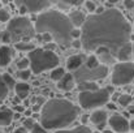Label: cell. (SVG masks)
<instances>
[{
    "mask_svg": "<svg viewBox=\"0 0 134 133\" xmlns=\"http://www.w3.org/2000/svg\"><path fill=\"white\" fill-rule=\"evenodd\" d=\"M81 28V44L87 52L95 51L98 47H105L116 56L117 50L130 42L132 38L130 24L125 16L115 8L90 14Z\"/></svg>",
    "mask_w": 134,
    "mask_h": 133,
    "instance_id": "obj_1",
    "label": "cell"
},
{
    "mask_svg": "<svg viewBox=\"0 0 134 133\" xmlns=\"http://www.w3.org/2000/svg\"><path fill=\"white\" fill-rule=\"evenodd\" d=\"M80 108L68 99L53 98L44 102L41 111V125L47 131L64 129L78 116Z\"/></svg>",
    "mask_w": 134,
    "mask_h": 133,
    "instance_id": "obj_2",
    "label": "cell"
},
{
    "mask_svg": "<svg viewBox=\"0 0 134 133\" xmlns=\"http://www.w3.org/2000/svg\"><path fill=\"white\" fill-rule=\"evenodd\" d=\"M73 28L69 17L57 9H48L39 13L34 24V29L38 34L48 33L52 37V41L61 47H66L70 43Z\"/></svg>",
    "mask_w": 134,
    "mask_h": 133,
    "instance_id": "obj_3",
    "label": "cell"
},
{
    "mask_svg": "<svg viewBox=\"0 0 134 133\" xmlns=\"http://www.w3.org/2000/svg\"><path fill=\"white\" fill-rule=\"evenodd\" d=\"M7 33L10 37V42L17 43V42H30L35 37L37 31L34 29L33 22L27 17L20 16L8 21Z\"/></svg>",
    "mask_w": 134,
    "mask_h": 133,
    "instance_id": "obj_4",
    "label": "cell"
},
{
    "mask_svg": "<svg viewBox=\"0 0 134 133\" xmlns=\"http://www.w3.org/2000/svg\"><path fill=\"white\" fill-rule=\"evenodd\" d=\"M27 59L30 63V71L34 75H39L59 65V56L53 51H47L44 48H33L29 51Z\"/></svg>",
    "mask_w": 134,
    "mask_h": 133,
    "instance_id": "obj_5",
    "label": "cell"
},
{
    "mask_svg": "<svg viewBox=\"0 0 134 133\" xmlns=\"http://www.w3.org/2000/svg\"><path fill=\"white\" fill-rule=\"evenodd\" d=\"M111 93H112L111 88H98L95 90H89V91H80V95H78L80 106L85 110L99 108L104 106L105 103H108Z\"/></svg>",
    "mask_w": 134,
    "mask_h": 133,
    "instance_id": "obj_6",
    "label": "cell"
},
{
    "mask_svg": "<svg viewBox=\"0 0 134 133\" xmlns=\"http://www.w3.org/2000/svg\"><path fill=\"white\" fill-rule=\"evenodd\" d=\"M134 80V63L121 61L115 64L111 81L115 86H122Z\"/></svg>",
    "mask_w": 134,
    "mask_h": 133,
    "instance_id": "obj_7",
    "label": "cell"
},
{
    "mask_svg": "<svg viewBox=\"0 0 134 133\" xmlns=\"http://www.w3.org/2000/svg\"><path fill=\"white\" fill-rule=\"evenodd\" d=\"M108 75V67L107 65H98L96 68H87V67H80L76 69V73L73 75L74 80L77 82H83V81H98L104 78Z\"/></svg>",
    "mask_w": 134,
    "mask_h": 133,
    "instance_id": "obj_8",
    "label": "cell"
},
{
    "mask_svg": "<svg viewBox=\"0 0 134 133\" xmlns=\"http://www.w3.org/2000/svg\"><path fill=\"white\" fill-rule=\"evenodd\" d=\"M17 7H25L30 13H38L48 8L49 0H14Z\"/></svg>",
    "mask_w": 134,
    "mask_h": 133,
    "instance_id": "obj_9",
    "label": "cell"
},
{
    "mask_svg": "<svg viewBox=\"0 0 134 133\" xmlns=\"http://www.w3.org/2000/svg\"><path fill=\"white\" fill-rule=\"evenodd\" d=\"M108 124L115 133H128L129 132V121L125 116L120 114H115L109 118Z\"/></svg>",
    "mask_w": 134,
    "mask_h": 133,
    "instance_id": "obj_10",
    "label": "cell"
},
{
    "mask_svg": "<svg viewBox=\"0 0 134 133\" xmlns=\"http://www.w3.org/2000/svg\"><path fill=\"white\" fill-rule=\"evenodd\" d=\"M108 119V115L104 110H95L90 115V121L98 127V129H104L105 121Z\"/></svg>",
    "mask_w": 134,
    "mask_h": 133,
    "instance_id": "obj_11",
    "label": "cell"
},
{
    "mask_svg": "<svg viewBox=\"0 0 134 133\" xmlns=\"http://www.w3.org/2000/svg\"><path fill=\"white\" fill-rule=\"evenodd\" d=\"M76 85V80L73 77L72 73H65L59 81H57V88L60 90H64V91H69L74 88Z\"/></svg>",
    "mask_w": 134,
    "mask_h": 133,
    "instance_id": "obj_12",
    "label": "cell"
},
{
    "mask_svg": "<svg viewBox=\"0 0 134 133\" xmlns=\"http://www.w3.org/2000/svg\"><path fill=\"white\" fill-rule=\"evenodd\" d=\"M95 51H96V57H98L99 63L102 61V63H104V64H109V63H113V60L116 59V57L109 52V50L105 48V47H98Z\"/></svg>",
    "mask_w": 134,
    "mask_h": 133,
    "instance_id": "obj_13",
    "label": "cell"
},
{
    "mask_svg": "<svg viewBox=\"0 0 134 133\" xmlns=\"http://www.w3.org/2000/svg\"><path fill=\"white\" fill-rule=\"evenodd\" d=\"M13 57V51L9 46H0V67H7Z\"/></svg>",
    "mask_w": 134,
    "mask_h": 133,
    "instance_id": "obj_14",
    "label": "cell"
},
{
    "mask_svg": "<svg viewBox=\"0 0 134 133\" xmlns=\"http://www.w3.org/2000/svg\"><path fill=\"white\" fill-rule=\"evenodd\" d=\"M132 43L130 42H128V43H125L124 46H121L119 50H117V52H116V59L117 60H120V61H128L129 60V57L132 56Z\"/></svg>",
    "mask_w": 134,
    "mask_h": 133,
    "instance_id": "obj_15",
    "label": "cell"
},
{
    "mask_svg": "<svg viewBox=\"0 0 134 133\" xmlns=\"http://www.w3.org/2000/svg\"><path fill=\"white\" fill-rule=\"evenodd\" d=\"M68 17H69V20H70V22L74 28H81L83 25L85 20H86V16L81 10H73Z\"/></svg>",
    "mask_w": 134,
    "mask_h": 133,
    "instance_id": "obj_16",
    "label": "cell"
},
{
    "mask_svg": "<svg viewBox=\"0 0 134 133\" xmlns=\"http://www.w3.org/2000/svg\"><path fill=\"white\" fill-rule=\"evenodd\" d=\"M13 120V111L9 108L0 110V127H8Z\"/></svg>",
    "mask_w": 134,
    "mask_h": 133,
    "instance_id": "obj_17",
    "label": "cell"
},
{
    "mask_svg": "<svg viewBox=\"0 0 134 133\" xmlns=\"http://www.w3.org/2000/svg\"><path fill=\"white\" fill-rule=\"evenodd\" d=\"M82 63H83L82 56H80V55H73V56H70V57L66 60V68H68L69 71H76V69H78V68L82 65Z\"/></svg>",
    "mask_w": 134,
    "mask_h": 133,
    "instance_id": "obj_18",
    "label": "cell"
},
{
    "mask_svg": "<svg viewBox=\"0 0 134 133\" xmlns=\"http://www.w3.org/2000/svg\"><path fill=\"white\" fill-rule=\"evenodd\" d=\"M14 90H16V94H17V97L20 99H26V97L29 95V91H30V85L25 84V82L16 84L14 85Z\"/></svg>",
    "mask_w": 134,
    "mask_h": 133,
    "instance_id": "obj_19",
    "label": "cell"
},
{
    "mask_svg": "<svg viewBox=\"0 0 134 133\" xmlns=\"http://www.w3.org/2000/svg\"><path fill=\"white\" fill-rule=\"evenodd\" d=\"M53 133H92V131L85 125H80V127H76L73 129H57Z\"/></svg>",
    "mask_w": 134,
    "mask_h": 133,
    "instance_id": "obj_20",
    "label": "cell"
},
{
    "mask_svg": "<svg viewBox=\"0 0 134 133\" xmlns=\"http://www.w3.org/2000/svg\"><path fill=\"white\" fill-rule=\"evenodd\" d=\"M64 75H65V69L57 65V67L52 68V71H51V80H53V81L57 82Z\"/></svg>",
    "mask_w": 134,
    "mask_h": 133,
    "instance_id": "obj_21",
    "label": "cell"
},
{
    "mask_svg": "<svg viewBox=\"0 0 134 133\" xmlns=\"http://www.w3.org/2000/svg\"><path fill=\"white\" fill-rule=\"evenodd\" d=\"M98 89V85L92 81H83V82H78V90L80 91H89V90H95Z\"/></svg>",
    "mask_w": 134,
    "mask_h": 133,
    "instance_id": "obj_22",
    "label": "cell"
},
{
    "mask_svg": "<svg viewBox=\"0 0 134 133\" xmlns=\"http://www.w3.org/2000/svg\"><path fill=\"white\" fill-rule=\"evenodd\" d=\"M49 3H61L64 5L68 7H76V5H81L82 3H85V0H49Z\"/></svg>",
    "mask_w": 134,
    "mask_h": 133,
    "instance_id": "obj_23",
    "label": "cell"
},
{
    "mask_svg": "<svg viewBox=\"0 0 134 133\" xmlns=\"http://www.w3.org/2000/svg\"><path fill=\"white\" fill-rule=\"evenodd\" d=\"M132 100H133V97L129 95V94H121L120 97H117V102H119V104H121V106H124V107L129 106Z\"/></svg>",
    "mask_w": 134,
    "mask_h": 133,
    "instance_id": "obj_24",
    "label": "cell"
},
{
    "mask_svg": "<svg viewBox=\"0 0 134 133\" xmlns=\"http://www.w3.org/2000/svg\"><path fill=\"white\" fill-rule=\"evenodd\" d=\"M8 91H9V89L7 88V85L4 84V81H3V77H1V75H0V103L7 98V95H8Z\"/></svg>",
    "mask_w": 134,
    "mask_h": 133,
    "instance_id": "obj_25",
    "label": "cell"
},
{
    "mask_svg": "<svg viewBox=\"0 0 134 133\" xmlns=\"http://www.w3.org/2000/svg\"><path fill=\"white\" fill-rule=\"evenodd\" d=\"M16 48L20 50V51H31L34 47V44L30 43V42H17L16 43Z\"/></svg>",
    "mask_w": 134,
    "mask_h": 133,
    "instance_id": "obj_26",
    "label": "cell"
},
{
    "mask_svg": "<svg viewBox=\"0 0 134 133\" xmlns=\"http://www.w3.org/2000/svg\"><path fill=\"white\" fill-rule=\"evenodd\" d=\"M98 65H100V64H99V60H98L96 55H90L89 57L86 59V65L85 67H87V68H96Z\"/></svg>",
    "mask_w": 134,
    "mask_h": 133,
    "instance_id": "obj_27",
    "label": "cell"
},
{
    "mask_svg": "<svg viewBox=\"0 0 134 133\" xmlns=\"http://www.w3.org/2000/svg\"><path fill=\"white\" fill-rule=\"evenodd\" d=\"M1 77H3V81H4V84L7 85V88H8V89L14 88V85H16V81H14V78H13L10 75L5 73V75H3Z\"/></svg>",
    "mask_w": 134,
    "mask_h": 133,
    "instance_id": "obj_28",
    "label": "cell"
},
{
    "mask_svg": "<svg viewBox=\"0 0 134 133\" xmlns=\"http://www.w3.org/2000/svg\"><path fill=\"white\" fill-rule=\"evenodd\" d=\"M9 20H10V16L8 10L4 8H0V22H8Z\"/></svg>",
    "mask_w": 134,
    "mask_h": 133,
    "instance_id": "obj_29",
    "label": "cell"
},
{
    "mask_svg": "<svg viewBox=\"0 0 134 133\" xmlns=\"http://www.w3.org/2000/svg\"><path fill=\"white\" fill-rule=\"evenodd\" d=\"M29 65H30V63H29V59H27V57H24V59H21V60L17 63V68H18L20 71H21V69H27Z\"/></svg>",
    "mask_w": 134,
    "mask_h": 133,
    "instance_id": "obj_30",
    "label": "cell"
},
{
    "mask_svg": "<svg viewBox=\"0 0 134 133\" xmlns=\"http://www.w3.org/2000/svg\"><path fill=\"white\" fill-rule=\"evenodd\" d=\"M30 77H31V71H29V69H21L20 71V78L21 80L27 81Z\"/></svg>",
    "mask_w": 134,
    "mask_h": 133,
    "instance_id": "obj_31",
    "label": "cell"
},
{
    "mask_svg": "<svg viewBox=\"0 0 134 133\" xmlns=\"http://www.w3.org/2000/svg\"><path fill=\"white\" fill-rule=\"evenodd\" d=\"M34 124H35V121H34L33 118H26V119L24 120V125H22V127H25L27 131H31V128L34 127Z\"/></svg>",
    "mask_w": 134,
    "mask_h": 133,
    "instance_id": "obj_32",
    "label": "cell"
},
{
    "mask_svg": "<svg viewBox=\"0 0 134 133\" xmlns=\"http://www.w3.org/2000/svg\"><path fill=\"white\" fill-rule=\"evenodd\" d=\"M31 133H47V129L43 128L41 124L35 123V124H34V127L31 128Z\"/></svg>",
    "mask_w": 134,
    "mask_h": 133,
    "instance_id": "obj_33",
    "label": "cell"
},
{
    "mask_svg": "<svg viewBox=\"0 0 134 133\" xmlns=\"http://www.w3.org/2000/svg\"><path fill=\"white\" fill-rule=\"evenodd\" d=\"M85 7L90 12H95V9H96V5L92 0H85Z\"/></svg>",
    "mask_w": 134,
    "mask_h": 133,
    "instance_id": "obj_34",
    "label": "cell"
},
{
    "mask_svg": "<svg viewBox=\"0 0 134 133\" xmlns=\"http://www.w3.org/2000/svg\"><path fill=\"white\" fill-rule=\"evenodd\" d=\"M0 41H1L3 43H7V44L10 43V37H9V34L7 33V30L1 33V35H0Z\"/></svg>",
    "mask_w": 134,
    "mask_h": 133,
    "instance_id": "obj_35",
    "label": "cell"
},
{
    "mask_svg": "<svg viewBox=\"0 0 134 133\" xmlns=\"http://www.w3.org/2000/svg\"><path fill=\"white\" fill-rule=\"evenodd\" d=\"M70 37L74 38V39H80V37H81V30H80V28H73V30H72V33H70Z\"/></svg>",
    "mask_w": 134,
    "mask_h": 133,
    "instance_id": "obj_36",
    "label": "cell"
},
{
    "mask_svg": "<svg viewBox=\"0 0 134 133\" xmlns=\"http://www.w3.org/2000/svg\"><path fill=\"white\" fill-rule=\"evenodd\" d=\"M125 8H128V9H133L134 8V0H125Z\"/></svg>",
    "mask_w": 134,
    "mask_h": 133,
    "instance_id": "obj_37",
    "label": "cell"
},
{
    "mask_svg": "<svg viewBox=\"0 0 134 133\" xmlns=\"http://www.w3.org/2000/svg\"><path fill=\"white\" fill-rule=\"evenodd\" d=\"M13 133H27V129L25 127H18L13 131Z\"/></svg>",
    "mask_w": 134,
    "mask_h": 133,
    "instance_id": "obj_38",
    "label": "cell"
},
{
    "mask_svg": "<svg viewBox=\"0 0 134 133\" xmlns=\"http://www.w3.org/2000/svg\"><path fill=\"white\" fill-rule=\"evenodd\" d=\"M72 44H73V47H74V48H80V47H82V44H81V39H74V41L72 42Z\"/></svg>",
    "mask_w": 134,
    "mask_h": 133,
    "instance_id": "obj_39",
    "label": "cell"
},
{
    "mask_svg": "<svg viewBox=\"0 0 134 133\" xmlns=\"http://www.w3.org/2000/svg\"><path fill=\"white\" fill-rule=\"evenodd\" d=\"M53 48H55V43H46V47L44 50H47V51H53Z\"/></svg>",
    "mask_w": 134,
    "mask_h": 133,
    "instance_id": "obj_40",
    "label": "cell"
},
{
    "mask_svg": "<svg viewBox=\"0 0 134 133\" xmlns=\"http://www.w3.org/2000/svg\"><path fill=\"white\" fill-rule=\"evenodd\" d=\"M14 110H16L17 112H24V107H22V106H20V104H18V106H16V107H14Z\"/></svg>",
    "mask_w": 134,
    "mask_h": 133,
    "instance_id": "obj_41",
    "label": "cell"
},
{
    "mask_svg": "<svg viewBox=\"0 0 134 133\" xmlns=\"http://www.w3.org/2000/svg\"><path fill=\"white\" fill-rule=\"evenodd\" d=\"M107 104V107L109 108V110H116V106L113 104V103H105Z\"/></svg>",
    "mask_w": 134,
    "mask_h": 133,
    "instance_id": "obj_42",
    "label": "cell"
},
{
    "mask_svg": "<svg viewBox=\"0 0 134 133\" xmlns=\"http://www.w3.org/2000/svg\"><path fill=\"white\" fill-rule=\"evenodd\" d=\"M20 12H21V14H25V13H27V9L25 7H20Z\"/></svg>",
    "mask_w": 134,
    "mask_h": 133,
    "instance_id": "obj_43",
    "label": "cell"
},
{
    "mask_svg": "<svg viewBox=\"0 0 134 133\" xmlns=\"http://www.w3.org/2000/svg\"><path fill=\"white\" fill-rule=\"evenodd\" d=\"M129 129H132L134 132V120H132V121L129 123Z\"/></svg>",
    "mask_w": 134,
    "mask_h": 133,
    "instance_id": "obj_44",
    "label": "cell"
},
{
    "mask_svg": "<svg viewBox=\"0 0 134 133\" xmlns=\"http://www.w3.org/2000/svg\"><path fill=\"white\" fill-rule=\"evenodd\" d=\"M31 112H33L31 110H29V111H25V115H26L27 118H30V115H31Z\"/></svg>",
    "mask_w": 134,
    "mask_h": 133,
    "instance_id": "obj_45",
    "label": "cell"
},
{
    "mask_svg": "<svg viewBox=\"0 0 134 133\" xmlns=\"http://www.w3.org/2000/svg\"><path fill=\"white\" fill-rule=\"evenodd\" d=\"M103 133H115V132L111 131V129H103Z\"/></svg>",
    "mask_w": 134,
    "mask_h": 133,
    "instance_id": "obj_46",
    "label": "cell"
},
{
    "mask_svg": "<svg viewBox=\"0 0 134 133\" xmlns=\"http://www.w3.org/2000/svg\"><path fill=\"white\" fill-rule=\"evenodd\" d=\"M107 1H108L109 4H116V3H117L119 0H107Z\"/></svg>",
    "mask_w": 134,
    "mask_h": 133,
    "instance_id": "obj_47",
    "label": "cell"
},
{
    "mask_svg": "<svg viewBox=\"0 0 134 133\" xmlns=\"http://www.w3.org/2000/svg\"><path fill=\"white\" fill-rule=\"evenodd\" d=\"M129 112H130V114H134V107H132V108H129Z\"/></svg>",
    "mask_w": 134,
    "mask_h": 133,
    "instance_id": "obj_48",
    "label": "cell"
},
{
    "mask_svg": "<svg viewBox=\"0 0 134 133\" xmlns=\"http://www.w3.org/2000/svg\"><path fill=\"white\" fill-rule=\"evenodd\" d=\"M132 50H133V51H132V54H133V56H134V43L132 44Z\"/></svg>",
    "mask_w": 134,
    "mask_h": 133,
    "instance_id": "obj_49",
    "label": "cell"
},
{
    "mask_svg": "<svg viewBox=\"0 0 134 133\" xmlns=\"http://www.w3.org/2000/svg\"><path fill=\"white\" fill-rule=\"evenodd\" d=\"M0 8H1V1H0Z\"/></svg>",
    "mask_w": 134,
    "mask_h": 133,
    "instance_id": "obj_50",
    "label": "cell"
}]
</instances>
